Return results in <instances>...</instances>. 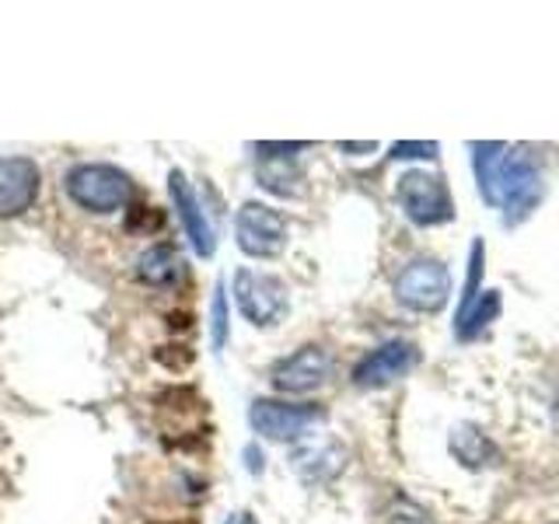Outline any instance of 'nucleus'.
<instances>
[{"mask_svg":"<svg viewBox=\"0 0 559 524\" xmlns=\"http://www.w3.org/2000/svg\"><path fill=\"white\" fill-rule=\"evenodd\" d=\"M472 168L483 189V200L497 206L507 224H518L538 206L542 192V165L528 147L503 144H472Z\"/></svg>","mask_w":559,"mask_h":524,"instance_id":"1","label":"nucleus"},{"mask_svg":"<svg viewBox=\"0 0 559 524\" xmlns=\"http://www.w3.org/2000/svg\"><path fill=\"white\" fill-rule=\"evenodd\" d=\"M63 189L70 203H78L87 214H116L133 200V179L116 165H78L63 175Z\"/></svg>","mask_w":559,"mask_h":524,"instance_id":"2","label":"nucleus"},{"mask_svg":"<svg viewBox=\"0 0 559 524\" xmlns=\"http://www.w3.org/2000/svg\"><path fill=\"white\" fill-rule=\"evenodd\" d=\"M451 297V273L441 259H413L395 276V301L409 311L433 314L448 305Z\"/></svg>","mask_w":559,"mask_h":524,"instance_id":"3","label":"nucleus"},{"mask_svg":"<svg viewBox=\"0 0 559 524\" xmlns=\"http://www.w3.org/2000/svg\"><path fill=\"white\" fill-rule=\"evenodd\" d=\"M325 409L314 402H280V398H255L249 409V424L259 437L276 444H287L305 437L314 424H322Z\"/></svg>","mask_w":559,"mask_h":524,"instance_id":"4","label":"nucleus"},{"mask_svg":"<svg viewBox=\"0 0 559 524\" xmlns=\"http://www.w3.org/2000/svg\"><path fill=\"white\" fill-rule=\"evenodd\" d=\"M395 200L416 227H433L454 217L451 192L441 175L433 171H406L395 186Z\"/></svg>","mask_w":559,"mask_h":524,"instance_id":"5","label":"nucleus"},{"mask_svg":"<svg viewBox=\"0 0 559 524\" xmlns=\"http://www.w3.org/2000/svg\"><path fill=\"white\" fill-rule=\"evenodd\" d=\"M235 305L245 322H252L259 329L280 325L287 314V287L280 284L276 276L238 270L235 273Z\"/></svg>","mask_w":559,"mask_h":524,"instance_id":"6","label":"nucleus"},{"mask_svg":"<svg viewBox=\"0 0 559 524\" xmlns=\"http://www.w3.org/2000/svg\"><path fill=\"white\" fill-rule=\"evenodd\" d=\"M235 241L249 259H276L287 249V221L266 203H241L235 217Z\"/></svg>","mask_w":559,"mask_h":524,"instance_id":"7","label":"nucleus"},{"mask_svg":"<svg viewBox=\"0 0 559 524\" xmlns=\"http://www.w3.org/2000/svg\"><path fill=\"white\" fill-rule=\"evenodd\" d=\"M332 354L325 346H301L297 354L284 357L273 364V389L276 392H287V395H305L322 389L332 374Z\"/></svg>","mask_w":559,"mask_h":524,"instance_id":"8","label":"nucleus"},{"mask_svg":"<svg viewBox=\"0 0 559 524\" xmlns=\"http://www.w3.org/2000/svg\"><path fill=\"white\" fill-rule=\"evenodd\" d=\"M43 171L32 157H0V221L22 217L39 200Z\"/></svg>","mask_w":559,"mask_h":524,"instance_id":"9","label":"nucleus"},{"mask_svg":"<svg viewBox=\"0 0 559 524\" xmlns=\"http://www.w3.org/2000/svg\"><path fill=\"white\" fill-rule=\"evenodd\" d=\"M168 192H171L175 210H179V221L186 227V238L192 245V252H197L200 259H210L217 252V231H214V224H210L203 203L197 200V192H192L189 179L179 168L168 175Z\"/></svg>","mask_w":559,"mask_h":524,"instance_id":"10","label":"nucleus"},{"mask_svg":"<svg viewBox=\"0 0 559 524\" xmlns=\"http://www.w3.org/2000/svg\"><path fill=\"white\" fill-rule=\"evenodd\" d=\"M419 360V349L406 340H392L371 349L357 367H354V384L360 389H381V384H392L399 378H406Z\"/></svg>","mask_w":559,"mask_h":524,"instance_id":"11","label":"nucleus"},{"mask_svg":"<svg viewBox=\"0 0 559 524\" xmlns=\"http://www.w3.org/2000/svg\"><path fill=\"white\" fill-rule=\"evenodd\" d=\"M182 273L186 266L171 245H154V249H147L136 259V276L151 287H168L175 279H182Z\"/></svg>","mask_w":559,"mask_h":524,"instance_id":"12","label":"nucleus"},{"mask_svg":"<svg viewBox=\"0 0 559 524\" xmlns=\"http://www.w3.org/2000/svg\"><path fill=\"white\" fill-rule=\"evenodd\" d=\"M497 314H500V294L497 290H486V294H479V301L472 305L465 314H459V319H454V332H459L462 343H468V340L483 336V329L493 322Z\"/></svg>","mask_w":559,"mask_h":524,"instance_id":"13","label":"nucleus"},{"mask_svg":"<svg viewBox=\"0 0 559 524\" xmlns=\"http://www.w3.org/2000/svg\"><path fill=\"white\" fill-rule=\"evenodd\" d=\"M297 182H301V175H297L290 157H270V165H259V186L276 192V196H297Z\"/></svg>","mask_w":559,"mask_h":524,"instance_id":"14","label":"nucleus"},{"mask_svg":"<svg viewBox=\"0 0 559 524\" xmlns=\"http://www.w3.org/2000/svg\"><path fill=\"white\" fill-rule=\"evenodd\" d=\"M227 325H231V322H227V290H224V284H217L214 308H210V343H214L217 354L227 343Z\"/></svg>","mask_w":559,"mask_h":524,"instance_id":"15","label":"nucleus"},{"mask_svg":"<svg viewBox=\"0 0 559 524\" xmlns=\"http://www.w3.org/2000/svg\"><path fill=\"white\" fill-rule=\"evenodd\" d=\"M437 151H441L437 144H395L392 157H395V162H406V157H424V162H433Z\"/></svg>","mask_w":559,"mask_h":524,"instance_id":"16","label":"nucleus"},{"mask_svg":"<svg viewBox=\"0 0 559 524\" xmlns=\"http://www.w3.org/2000/svg\"><path fill=\"white\" fill-rule=\"evenodd\" d=\"M308 144H255V151H262V157H294L297 151H305Z\"/></svg>","mask_w":559,"mask_h":524,"instance_id":"17","label":"nucleus"},{"mask_svg":"<svg viewBox=\"0 0 559 524\" xmlns=\"http://www.w3.org/2000/svg\"><path fill=\"white\" fill-rule=\"evenodd\" d=\"M245 458H249V472H262V454H259L255 444H252V448H245Z\"/></svg>","mask_w":559,"mask_h":524,"instance_id":"18","label":"nucleus"},{"mask_svg":"<svg viewBox=\"0 0 559 524\" xmlns=\"http://www.w3.org/2000/svg\"><path fill=\"white\" fill-rule=\"evenodd\" d=\"M343 151H374V144H343Z\"/></svg>","mask_w":559,"mask_h":524,"instance_id":"19","label":"nucleus"},{"mask_svg":"<svg viewBox=\"0 0 559 524\" xmlns=\"http://www.w3.org/2000/svg\"><path fill=\"white\" fill-rule=\"evenodd\" d=\"M231 524H255V517L252 514H241L238 521H231Z\"/></svg>","mask_w":559,"mask_h":524,"instance_id":"20","label":"nucleus"}]
</instances>
